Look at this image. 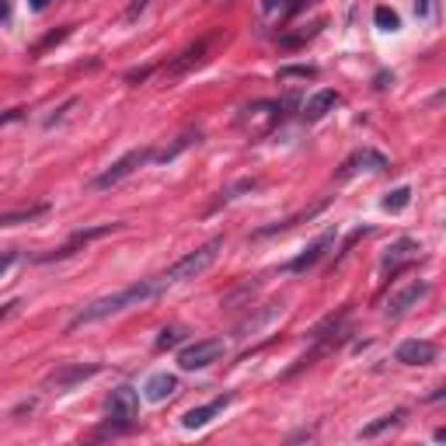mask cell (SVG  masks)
<instances>
[{
    "label": "cell",
    "mask_w": 446,
    "mask_h": 446,
    "mask_svg": "<svg viewBox=\"0 0 446 446\" xmlns=\"http://www.w3.org/2000/svg\"><path fill=\"white\" fill-rule=\"evenodd\" d=\"M157 293H164L161 279L154 276V279H140V283L126 286L119 293H108V296H98V300H91L87 307H81L74 318H70V331H77V328H87V325H98V321H105V318H112V314H122V311H129V307H140L143 300H154Z\"/></svg>",
    "instance_id": "cell-1"
},
{
    "label": "cell",
    "mask_w": 446,
    "mask_h": 446,
    "mask_svg": "<svg viewBox=\"0 0 446 446\" xmlns=\"http://www.w3.org/2000/svg\"><path fill=\"white\" fill-rule=\"evenodd\" d=\"M223 251V238H213V241H206L203 247H196V251H189V255H182L171 269H164L161 276V286L164 289H171V286L185 283V279H196V276H203L206 269L216 262V255Z\"/></svg>",
    "instance_id": "cell-2"
},
{
    "label": "cell",
    "mask_w": 446,
    "mask_h": 446,
    "mask_svg": "<svg viewBox=\"0 0 446 446\" xmlns=\"http://www.w3.org/2000/svg\"><path fill=\"white\" fill-rule=\"evenodd\" d=\"M150 161H154V150H150V147L129 150V154H122L112 167H105L101 174H94V178H91V189H94V192H108V189H116L119 182H126L133 171H140L143 164H150Z\"/></svg>",
    "instance_id": "cell-3"
},
{
    "label": "cell",
    "mask_w": 446,
    "mask_h": 446,
    "mask_svg": "<svg viewBox=\"0 0 446 446\" xmlns=\"http://www.w3.org/2000/svg\"><path fill=\"white\" fill-rule=\"evenodd\" d=\"M136 415H140V394H136L129 384H119V387L108 394V433L133 429Z\"/></svg>",
    "instance_id": "cell-4"
},
{
    "label": "cell",
    "mask_w": 446,
    "mask_h": 446,
    "mask_svg": "<svg viewBox=\"0 0 446 446\" xmlns=\"http://www.w3.org/2000/svg\"><path fill=\"white\" fill-rule=\"evenodd\" d=\"M119 227H122V223H98V227H81V230H74V234H70V241L63 244V247H56V251H45V255H39V262H42V265H49V262H63V258L77 255L81 247H87L91 241L116 234Z\"/></svg>",
    "instance_id": "cell-5"
},
{
    "label": "cell",
    "mask_w": 446,
    "mask_h": 446,
    "mask_svg": "<svg viewBox=\"0 0 446 446\" xmlns=\"http://www.w3.org/2000/svg\"><path fill=\"white\" fill-rule=\"evenodd\" d=\"M223 352H227L223 338H199V342H192V345H185L178 352V366L182 369H206V366L216 363Z\"/></svg>",
    "instance_id": "cell-6"
},
{
    "label": "cell",
    "mask_w": 446,
    "mask_h": 446,
    "mask_svg": "<svg viewBox=\"0 0 446 446\" xmlns=\"http://www.w3.org/2000/svg\"><path fill=\"white\" fill-rule=\"evenodd\" d=\"M101 369H105L101 363H63L45 377V391H70V387H77L84 380L98 377Z\"/></svg>",
    "instance_id": "cell-7"
},
{
    "label": "cell",
    "mask_w": 446,
    "mask_h": 446,
    "mask_svg": "<svg viewBox=\"0 0 446 446\" xmlns=\"http://www.w3.org/2000/svg\"><path fill=\"white\" fill-rule=\"evenodd\" d=\"M335 238H338V230H335V227H328L321 238H314V241L307 244V247H303V251H300L293 262H286L283 269H286V272H307V269H314V265L325 258L328 251L335 247Z\"/></svg>",
    "instance_id": "cell-8"
},
{
    "label": "cell",
    "mask_w": 446,
    "mask_h": 446,
    "mask_svg": "<svg viewBox=\"0 0 446 446\" xmlns=\"http://www.w3.org/2000/svg\"><path fill=\"white\" fill-rule=\"evenodd\" d=\"M209 42H213V35H206V39L192 42L189 49H182V52L167 63V70H164V74H167V81H178V77H185L192 67H199V63L206 60V52H209Z\"/></svg>",
    "instance_id": "cell-9"
},
{
    "label": "cell",
    "mask_w": 446,
    "mask_h": 446,
    "mask_svg": "<svg viewBox=\"0 0 446 446\" xmlns=\"http://www.w3.org/2000/svg\"><path fill=\"white\" fill-rule=\"evenodd\" d=\"M384 167H387V157H384L380 150H369V147H363V150H356L349 161L338 167L335 182H345V178H352L356 171H384Z\"/></svg>",
    "instance_id": "cell-10"
},
{
    "label": "cell",
    "mask_w": 446,
    "mask_h": 446,
    "mask_svg": "<svg viewBox=\"0 0 446 446\" xmlns=\"http://www.w3.org/2000/svg\"><path fill=\"white\" fill-rule=\"evenodd\" d=\"M418 251H422V244H418V241L401 238V241H394L387 251H384V262H380V265H384V272H391V276H394V272H401L405 265H411V262L418 258Z\"/></svg>",
    "instance_id": "cell-11"
},
{
    "label": "cell",
    "mask_w": 446,
    "mask_h": 446,
    "mask_svg": "<svg viewBox=\"0 0 446 446\" xmlns=\"http://www.w3.org/2000/svg\"><path fill=\"white\" fill-rule=\"evenodd\" d=\"M394 359L405 366H429V363H436V345L425 342V338H408V342L398 345Z\"/></svg>",
    "instance_id": "cell-12"
},
{
    "label": "cell",
    "mask_w": 446,
    "mask_h": 446,
    "mask_svg": "<svg viewBox=\"0 0 446 446\" xmlns=\"http://www.w3.org/2000/svg\"><path fill=\"white\" fill-rule=\"evenodd\" d=\"M230 401H234V394H220V398H213L209 405L192 408V411H185V415H182V425H185V429H203V425H209V422H213L223 408L230 405Z\"/></svg>",
    "instance_id": "cell-13"
},
{
    "label": "cell",
    "mask_w": 446,
    "mask_h": 446,
    "mask_svg": "<svg viewBox=\"0 0 446 446\" xmlns=\"http://www.w3.org/2000/svg\"><path fill=\"white\" fill-rule=\"evenodd\" d=\"M425 293H429V283H411L408 289L394 293V296L387 300V314H391V318H401V314H408Z\"/></svg>",
    "instance_id": "cell-14"
},
{
    "label": "cell",
    "mask_w": 446,
    "mask_h": 446,
    "mask_svg": "<svg viewBox=\"0 0 446 446\" xmlns=\"http://www.w3.org/2000/svg\"><path fill=\"white\" fill-rule=\"evenodd\" d=\"M178 391V377L174 373H154L147 384H143V394H147V401H167L171 394Z\"/></svg>",
    "instance_id": "cell-15"
},
{
    "label": "cell",
    "mask_w": 446,
    "mask_h": 446,
    "mask_svg": "<svg viewBox=\"0 0 446 446\" xmlns=\"http://www.w3.org/2000/svg\"><path fill=\"white\" fill-rule=\"evenodd\" d=\"M196 143H203V133L199 129H185L171 147H164V150H154V161L150 164H167V161H174L182 150H189V147H196Z\"/></svg>",
    "instance_id": "cell-16"
},
{
    "label": "cell",
    "mask_w": 446,
    "mask_h": 446,
    "mask_svg": "<svg viewBox=\"0 0 446 446\" xmlns=\"http://www.w3.org/2000/svg\"><path fill=\"white\" fill-rule=\"evenodd\" d=\"M338 101H342V98H338V91H331V87L318 91V94L307 101V108H303V119H307V122H318L321 116H328V112H331Z\"/></svg>",
    "instance_id": "cell-17"
},
{
    "label": "cell",
    "mask_w": 446,
    "mask_h": 446,
    "mask_svg": "<svg viewBox=\"0 0 446 446\" xmlns=\"http://www.w3.org/2000/svg\"><path fill=\"white\" fill-rule=\"evenodd\" d=\"M49 213V203H35L25 206V209H14V213H0V227H18V223H32Z\"/></svg>",
    "instance_id": "cell-18"
},
{
    "label": "cell",
    "mask_w": 446,
    "mask_h": 446,
    "mask_svg": "<svg viewBox=\"0 0 446 446\" xmlns=\"http://www.w3.org/2000/svg\"><path fill=\"white\" fill-rule=\"evenodd\" d=\"M401 418H405V411H391V415H380L377 422H369L359 429V440H373V436H380V433H387V429H394V425H401Z\"/></svg>",
    "instance_id": "cell-19"
},
{
    "label": "cell",
    "mask_w": 446,
    "mask_h": 446,
    "mask_svg": "<svg viewBox=\"0 0 446 446\" xmlns=\"http://www.w3.org/2000/svg\"><path fill=\"white\" fill-rule=\"evenodd\" d=\"M321 209H325V203H318V206H314V209H307V213H300V216H289V220H279V223H269V227H262V230H255L251 238L258 241V238H269V234H279V230H289L293 223H300L303 216H318Z\"/></svg>",
    "instance_id": "cell-20"
},
{
    "label": "cell",
    "mask_w": 446,
    "mask_h": 446,
    "mask_svg": "<svg viewBox=\"0 0 446 446\" xmlns=\"http://www.w3.org/2000/svg\"><path fill=\"white\" fill-rule=\"evenodd\" d=\"M373 21H377V28H384V32H398V28H401L398 11H391L387 4H380V7L373 11Z\"/></svg>",
    "instance_id": "cell-21"
},
{
    "label": "cell",
    "mask_w": 446,
    "mask_h": 446,
    "mask_svg": "<svg viewBox=\"0 0 446 446\" xmlns=\"http://www.w3.org/2000/svg\"><path fill=\"white\" fill-rule=\"evenodd\" d=\"M408 203H411V189H408V185H401V189H394V192L384 199V209H387V213H401Z\"/></svg>",
    "instance_id": "cell-22"
},
{
    "label": "cell",
    "mask_w": 446,
    "mask_h": 446,
    "mask_svg": "<svg viewBox=\"0 0 446 446\" xmlns=\"http://www.w3.org/2000/svg\"><path fill=\"white\" fill-rule=\"evenodd\" d=\"M286 77H318V67L311 63H289V67H279V81Z\"/></svg>",
    "instance_id": "cell-23"
},
{
    "label": "cell",
    "mask_w": 446,
    "mask_h": 446,
    "mask_svg": "<svg viewBox=\"0 0 446 446\" xmlns=\"http://www.w3.org/2000/svg\"><path fill=\"white\" fill-rule=\"evenodd\" d=\"M303 7V0H262V11L265 14H272V11H289V14H296Z\"/></svg>",
    "instance_id": "cell-24"
},
{
    "label": "cell",
    "mask_w": 446,
    "mask_h": 446,
    "mask_svg": "<svg viewBox=\"0 0 446 446\" xmlns=\"http://www.w3.org/2000/svg\"><path fill=\"white\" fill-rule=\"evenodd\" d=\"M147 7H150V0H133V4L122 11V25H136V21H140V14H143Z\"/></svg>",
    "instance_id": "cell-25"
},
{
    "label": "cell",
    "mask_w": 446,
    "mask_h": 446,
    "mask_svg": "<svg viewBox=\"0 0 446 446\" xmlns=\"http://www.w3.org/2000/svg\"><path fill=\"white\" fill-rule=\"evenodd\" d=\"M178 342H182V328H164L154 345H157V349H171V345H178Z\"/></svg>",
    "instance_id": "cell-26"
},
{
    "label": "cell",
    "mask_w": 446,
    "mask_h": 446,
    "mask_svg": "<svg viewBox=\"0 0 446 446\" xmlns=\"http://www.w3.org/2000/svg\"><path fill=\"white\" fill-rule=\"evenodd\" d=\"M70 28H74V25H67V28H60V32H52V35H45V39L39 42V49H35V52H45L49 45H56V42H63V39H67V35H70Z\"/></svg>",
    "instance_id": "cell-27"
},
{
    "label": "cell",
    "mask_w": 446,
    "mask_h": 446,
    "mask_svg": "<svg viewBox=\"0 0 446 446\" xmlns=\"http://www.w3.org/2000/svg\"><path fill=\"white\" fill-rule=\"evenodd\" d=\"M74 105H77V98H67V101H63V105H60V108H56V112L45 119V126H56V122H63V119H67V112H70Z\"/></svg>",
    "instance_id": "cell-28"
},
{
    "label": "cell",
    "mask_w": 446,
    "mask_h": 446,
    "mask_svg": "<svg viewBox=\"0 0 446 446\" xmlns=\"http://www.w3.org/2000/svg\"><path fill=\"white\" fill-rule=\"evenodd\" d=\"M154 74V67H140V70H129L126 74V84H140V81H147Z\"/></svg>",
    "instance_id": "cell-29"
},
{
    "label": "cell",
    "mask_w": 446,
    "mask_h": 446,
    "mask_svg": "<svg viewBox=\"0 0 446 446\" xmlns=\"http://www.w3.org/2000/svg\"><path fill=\"white\" fill-rule=\"evenodd\" d=\"M14 262H18V251H4V255H0V276H4Z\"/></svg>",
    "instance_id": "cell-30"
},
{
    "label": "cell",
    "mask_w": 446,
    "mask_h": 446,
    "mask_svg": "<svg viewBox=\"0 0 446 446\" xmlns=\"http://www.w3.org/2000/svg\"><path fill=\"white\" fill-rule=\"evenodd\" d=\"M391 84H394V74H377L373 87H377V91H384V87H391Z\"/></svg>",
    "instance_id": "cell-31"
},
{
    "label": "cell",
    "mask_w": 446,
    "mask_h": 446,
    "mask_svg": "<svg viewBox=\"0 0 446 446\" xmlns=\"http://www.w3.org/2000/svg\"><path fill=\"white\" fill-rule=\"evenodd\" d=\"M18 307H21L18 300H11V303H4V307H0V321H4V318H11V314H14Z\"/></svg>",
    "instance_id": "cell-32"
},
{
    "label": "cell",
    "mask_w": 446,
    "mask_h": 446,
    "mask_svg": "<svg viewBox=\"0 0 446 446\" xmlns=\"http://www.w3.org/2000/svg\"><path fill=\"white\" fill-rule=\"evenodd\" d=\"M21 116H25V112H21V108H11V112H7V116H0V126H4V122H14V119H21Z\"/></svg>",
    "instance_id": "cell-33"
},
{
    "label": "cell",
    "mask_w": 446,
    "mask_h": 446,
    "mask_svg": "<svg viewBox=\"0 0 446 446\" xmlns=\"http://www.w3.org/2000/svg\"><path fill=\"white\" fill-rule=\"evenodd\" d=\"M429 4H433V0H415V11H418V14H429Z\"/></svg>",
    "instance_id": "cell-34"
},
{
    "label": "cell",
    "mask_w": 446,
    "mask_h": 446,
    "mask_svg": "<svg viewBox=\"0 0 446 446\" xmlns=\"http://www.w3.org/2000/svg\"><path fill=\"white\" fill-rule=\"evenodd\" d=\"M28 4H32V11H45L49 7V0H28Z\"/></svg>",
    "instance_id": "cell-35"
}]
</instances>
